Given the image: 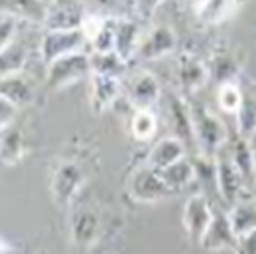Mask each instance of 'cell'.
<instances>
[{
	"mask_svg": "<svg viewBox=\"0 0 256 254\" xmlns=\"http://www.w3.org/2000/svg\"><path fill=\"white\" fill-rule=\"evenodd\" d=\"M188 108H190L192 132H194V141L198 148L203 156L216 158L229 141V132H227L225 122L205 104L190 102Z\"/></svg>",
	"mask_w": 256,
	"mask_h": 254,
	"instance_id": "6da1fadb",
	"label": "cell"
},
{
	"mask_svg": "<svg viewBox=\"0 0 256 254\" xmlns=\"http://www.w3.org/2000/svg\"><path fill=\"white\" fill-rule=\"evenodd\" d=\"M128 196L136 203H148L150 205V203L165 202L178 194L166 185L160 170L144 163L134 170L128 178Z\"/></svg>",
	"mask_w": 256,
	"mask_h": 254,
	"instance_id": "7a4b0ae2",
	"label": "cell"
},
{
	"mask_svg": "<svg viewBox=\"0 0 256 254\" xmlns=\"http://www.w3.org/2000/svg\"><path fill=\"white\" fill-rule=\"evenodd\" d=\"M92 75V57L84 52H75L48 64L46 84L48 90H64Z\"/></svg>",
	"mask_w": 256,
	"mask_h": 254,
	"instance_id": "3957f363",
	"label": "cell"
},
{
	"mask_svg": "<svg viewBox=\"0 0 256 254\" xmlns=\"http://www.w3.org/2000/svg\"><path fill=\"white\" fill-rule=\"evenodd\" d=\"M88 46V38L80 28H70V30H48L40 38L38 44V55L46 66L57 58L70 55L75 52H84Z\"/></svg>",
	"mask_w": 256,
	"mask_h": 254,
	"instance_id": "277c9868",
	"label": "cell"
},
{
	"mask_svg": "<svg viewBox=\"0 0 256 254\" xmlns=\"http://www.w3.org/2000/svg\"><path fill=\"white\" fill-rule=\"evenodd\" d=\"M82 185H84V172L80 170L79 164L72 163V161L59 163L52 174V185H50L52 194H54V202L60 208H68L80 192Z\"/></svg>",
	"mask_w": 256,
	"mask_h": 254,
	"instance_id": "5b68a950",
	"label": "cell"
},
{
	"mask_svg": "<svg viewBox=\"0 0 256 254\" xmlns=\"http://www.w3.org/2000/svg\"><path fill=\"white\" fill-rule=\"evenodd\" d=\"M212 218L214 208L205 192H200V194H194V196L188 198L185 206H183L182 222L185 232H187V236L194 244H202L207 228L212 223Z\"/></svg>",
	"mask_w": 256,
	"mask_h": 254,
	"instance_id": "8992f818",
	"label": "cell"
},
{
	"mask_svg": "<svg viewBox=\"0 0 256 254\" xmlns=\"http://www.w3.org/2000/svg\"><path fill=\"white\" fill-rule=\"evenodd\" d=\"M101 236V218L92 206H77L70 212V238L77 249H92Z\"/></svg>",
	"mask_w": 256,
	"mask_h": 254,
	"instance_id": "52a82bcc",
	"label": "cell"
},
{
	"mask_svg": "<svg viewBox=\"0 0 256 254\" xmlns=\"http://www.w3.org/2000/svg\"><path fill=\"white\" fill-rule=\"evenodd\" d=\"M216 183L220 198L229 206L249 190L246 176L242 174L232 156H222V152L216 156Z\"/></svg>",
	"mask_w": 256,
	"mask_h": 254,
	"instance_id": "ba28073f",
	"label": "cell"
},
{
	"mask_svg": "<svg viewBox=\"0 0 256 254\" xmlns=\"http://www.w3.org/2000/svg\"><path fill=\"white\" fill-rule=\"evenodd\" d=\"M124 99L134 110H152L160 101V82L148 72H138L128 79L123 88Z\"/></svg>",
	"mask_w": 256,
	"mask_h": 254,
	"instance_id": "9c48e42d",
	"label": "cell"
},
{
	"mask_svg": "<svg viewBox=\"0 0 256 254\" xmlns=\"http://www.w3.org/2000/svg\"><path fill=\"white\" fill-rule=\"evenodd\" d=\"M203 250L207 252H222V250H234L240 252L238 247V236H236L234 228L230 225V220L227 216V212L216 208L214 210V218L210 227L207 228V232L203 236L202 244H200Z\"/></svg>",
	"mask_w": 256,
	"mask_h": 254,
	"instance_id": "30bf717a",
	"label": "cell"
},
{
	"mask_svg": "<svg viewBox=\"0 0 256 254\" xmlns=\"http://www.w3.org/2000/svg\"><path fill=\"white\" fill-rule=\"evenodd\" d=\"M121 96H123V82L119 79V75L92 72L90 106L96 114H102L108 108H112Z\"/></svg>",
	"mask_w": 256,
	"mask_h": 254,
	"instance_id": "8fae6325",
	"label": "cell"
},
{
	"mask_svg": "<svg viewBox=\"0 0 256 254\" xmlns=\"http://www.w3.org/2000/svg\"><path fill=\"white\" fill-rule=\"evenodd\" d=\"M178 46V37L170 26H160L152 28L150 32L143 33L141 44L138 48L136 57L143 58V60H156L172 53Z\"/></svg>",
	"mask_w": 256,
	"mask_h": 254,
	"instance_id": "7c38bea8",
	"label": "cell"
},
{
	"mask_svg": "<svg viewBox=\"0 0 256 254\" xmlns=\"http://www.w3.org/2000/svg\"><path fill=\"white\" fill-rule=\"evenodd\" d=\"M84 8L79 0H52L46 11V30H70L80 28L84 18Z\"/></svg>",
	"mask_w": 256,
	"mask_h": 254,
	"instance_id": "4fadbf2b",
	"label": "cell"
},
{
	"mask_svg": "<svg viewBox=\"0 0 256 254\" xmlns=\"http://www.w3.org/2000/svg\"><path fill=\"white\" fill-rule=\"evenodd\" d=\"M185 156H187V143L174 134V136H165L158 139V143H154V146L146 154L144 163L158 170H163Z\"/></svg>",
	"mask_w": 256,
	"mask_h": 254,
	"instance_id": "5bb4252c",
	"label": "cell"
},
{
	"mask_svg": "<svg viewBox=\"0 0 256 254\" xmlns=\"http://www.w3.org/2000/svg\"><path fill=\"white\" fill-rule=\"evenodd\" d=\"M114 30H116V50L114 52L118 53L124 62H128L130 58L138 55V48L143 38L141 28L132 18L119 16V18H114Z\"/></svg>",
	"mask_w": 256,
	"mask_h": 254,
	"instance_id": "9a60e30c",
	"label": "cell"
},
{
	"mask_svg": "<svg viewBox=\"0 0 256 254\" xmlns=\"http://www.w3.org/2000/svg\"><path fill=\"white\" fill-rule=\"evenodd\" d=\"M227 216L230 220V225L234 228L236 236L240 238L244 234L251 232L256 228V196L254 192L247 190L240 200H236L230 205Z\"/></svg>",
	"mask_w": 256,
	"mask_h": 254,
	"instance_id": "2e32d148",
	"label": "cell"
},
{
	"mask_svg": "<svg viewBox=\"0 0 256 254\" xmlns=\"http://www.w3.org/2000/svg\"><path fill=\"white\" fill-rule=\"evenodd\" d=\"M178 72H180V82H182L183 90L188 94H196L202 90L208 80V68L200 60L198 57L190 53H183L178 64Z\"/></svg>",
	"mask_w": 256,
	"mask_h": 254,
	"instance_id": "e0dca14e",
	"label": "cell"
},
{
	"mask_svg": "<svg viewBox=\"0 0 256 254\" xmlns=\"http://www.w3.org/2000/svg\"><path fill=\"white\" fill-rule=\"evenodd\" d=\"M0 97L11 101L18 108H24L35 101V90L24 74H13L0 79Z\"/></svg>",
	"mask_w": 256,
	"mask_h": 254,
	"instance_id": "ac0fdd59",
	"label": "cell"
},
{
	"mask_svg": "<svg viewBox=\"0 0 256 254\" xmlns=\"http://www.w3.org/2000/svg\"><path fill=\"white\" fill-rule=\"evenodd\" d=\"M0 158L6 166H15L26 158V141L24 134L15 128L13 124L8 128H2L0 138Z\"/></svg>",
	"mask_w": 256,
	"mask_h": 254,
	"instance_id": "d6986e66",
	"label": "cell"
},
{
	"mask_svg": "<svg viewBox=\"0 0 256 254\" xmlns=\"http://www.w3.org/2000/svg\"><path fill=\"white\" fill-rule=\"evenodd\" d=\"M238 2L240 0H198L194 11L205 24H222L234 15Z\"/></svg>",
	"mask_w": 256,
	"mask_h": 254,
	"instance_id": "ffe728a7",
	"label": "cell"
},
{
	"mask_svg": "<svg viewBox=\"0 0 256 254\" xmlns=\"http://www.w3.org/2000/svg\"><path fill=\"white\" fill-rule=\"evenodd\" d=\"M160 172L163 176V180L166 181V185L170 186L176 194H180L183 188H187L188 185H192L198 180L196 164L187 156L182 158L180 161H176V163H172L170 166L160 170Z\"/></svg>",
	"mask_w": 256,
	"mask_h": 254,
	"instance_id": "44dd1931",
	"label": "cell"
},
{
	"mask_svg": "<svg viewBox=\"0 0 256 254\" xmlns=\"http://www.w3.org/2000/svg\"><path fill=\"white\" fill-rule=\"evenodd\" d=\"M158 132V117L152 110H134L130 119V134L136 141H150Z\"/></svg>",
	"mask_w": 256,
	"mask_h": 254,
	"instance_id": "7402d4cb",
	"label": "cell"
},
{
	"mask_svg": "<svg viewBox=\"0 0 256 254\" xmlns=\"http://www.w3.org/2000/svg\"><path fill=\"white\" fill-rule=\"evenodd\" d=\"M234 163L242 170V174L246 176V181L254 183V148H252V139L238 138V141L232 146L230 152Z\"/></svg>",
	"mask_w": 256,
	"mask_h": 254,
	"instance_id": "603a6c76",
	"label": "cell"
},
{
	"mask_svg": "<svg viewBox=\"0 0 256 254\" xmlns=\"http://www.w3.org/2000/svg\"><path fill=\"white\" fill-rule=\"evenodd\" d=\"M28 52L24 44L20 42H11L10 46L2 48V64H0V75H13L22 74L24 72V64H26Z\"/></svg>",
	"mask_w": 256,
	"mask_h": 254,
	"instance_id": "cb8c5ba5",
	"label": "cell"
},
{
	"mask_svg": "<svg viewBox=\"0 0 256 254\" xmlns=\"http://www.w3.org/2000/svg\"><path fill=\"white\" fill-rule=\"evenodd\" d=\"M236 124L240 138L252 139L256 136V96H246L240 110L236 112Z\"/></svg>",
	"mask_w": 256,
	"mask_h": 254,
	"instance_id": "d4e9b609",
	"label": "cell"
},
{
	"mask_svg": "<svg viewBox=\"0 0 256 254\" xmlns=\"http://www.w3.org/2000/svg\"><path fill=\"white\" fill-rule=\"evenodd\" d=\"M246 94L238 88L234 80H227V82H220L218 92H216V101L218 106L227 114L236 116V112L240 110L242 102H244Z\"/></svg>",
	"mask_w": 256,
	"mask_h": 254,
	"instance_id": "484cf974",
	"label": "cell"
},
{
	"mask_svg": "<svg viewBox=\"0 0 256 254\" xmlns=\"http://www.w3.org/2000/svg\"><path fill=\"white\" fill-rule=\"evenodd\" d=\"M90 57H92V72H97V74H110L121 77L124 64H126L116 52H108V53L94 52Z\"/></svg>",
	"mask_w": 256,
	"mask_h": 254,
	"instance_id": "4316f807",
	"label": "cell"
},
{
	"mask_svg": "<svg viewBox=\"0 0 256 254\" xmlns=\"http://www.w3.org/2000/svg\"><path fill=\"white\" fill-rule=\"evenodd\" d=\"M18 20H20V16L15 15L13 11H2V20H0V32H2V35H0V50L10 46L11 42H15L16 33H18Z\"/></svg>",
	"mask_w": 256,
	"mask_h": 254,
	"instance_id": "83f0119b",
	"label": "cell"
},
{
	"mask_svg": "<svg viewBox=\"0 0 256 254\" xmlns=\"http://www.w3.org/2000/svg\"><path fill=\"white\" fill-rule=\"evenodd\" d=\"M106 24H108V16L96 15V13L94 15H84V18L80 22V30L86 35V38H88V44H92L101 35V32L106 28Z\"/></svg>",
	"mask_w": 256,
	"mask_h": 254,
	"instance_id": "f1b7e54d",
	"label": "cell"
},
{
	"mask_svg": "<svg viewBox=\"0 0 256 254\" xmlns=\"http://www.w3.org/2000/svg\"><path fill=\"white\" fill-rule=\"evenodd\" d=\"M214 72L218 75L220 82H227V80H232V77H236L238 66L229 55H216L214 57Z\"/></svg>",
	"mask_w": 256,
	"mask_h": 254,
	"instance_id": "f546056e",
	"label": "cell"
},
{
	"mask_svg": "<svg viewBox=\"0 0 256 254\" xmlns=\"http://www.w3.org/2000/svg\"><path fill=\"white\" fill-rule=\"evenodd\" d=\"M16 112H18V106L13 104L8 99H4V97H0V130L13 124Z\"/></svg>",
	"mask_w": 256,
	"mask_h": 254,
	"instance_id": "4dcf8cb0",
	"label": "cell"
},
{
	"mask_svg": "<svg viewBox=\"0 0 256 254\" xmlns=\"http://www.w3.org/2000/svg\"><path fill=\"white\" fill-rule=\"evenodd\" d=\"M240 252H256V228L238 238Z\"/></svg>",
	"mask_w": 256,
	"mask_h": 254,
	"instance_id": "1f68e13d",
	"label": "cell"
},
{
	"mask_svg": "<svg viewBox=\"0 0 256 254\" xmlns=\"http://www.w3.org/2000/svg\"><path fill=\"white\" fill-rule=\"evenodd\" d=\"M97 8H101V10H114L116 6L119 4V0H92Z\"/></svg>",
	"mask_w": 256,
	"mask_h": 254,
	"instance_id": "d6a6232c",
	"label": "cell"
},
{
	"mask_svg": "<svg viewBox=\"0 0 256 254\" xmlns=\"http://www.w3.org/2000/svg\"><path fill=\"white\" fill-rule=\"evenodd\" d=\"M160 2H163V0H138V4L141 6V8H146V10H154Z\"/></svg>",
	"mask_w": 256,
	"mask_h": 254,
	"instance_id": "836d02e7",
	"label": "cell"
},
{
	"mask_svg": "<svg viewBox=\"0 0 256 254\" xmlns=\"http://www.w3.org/2000/svg\"><path fill=\"white\" fill-rule=\"evenodd\" d=\"M252 148H254V185H256V139H252Z\"/></svg>",
	"mask_w": 256,
	"mask_h": 254,
	"instance_id": "e575fe53",
	"label": "cell"
},
{
	"mask_svg": "<svg viewBox=\"0 0 256 254\" xmlns=\"http://www.w3.org/2000/svg\"><path fill=\"white\" fill-rule=\"evenodd\" d=\"M252 139H256V136H254V138H252Z\"/></svg>",
	"mask_w": 256,
	"mask_h": 254,
	"instance_id": "d590c367",
	"label": "cell"
},
{
	"mask_svg": "<svg viewBox=\"0 0 256 254\" xmlns=\"http://www.w3.org/2000/svg\"><path fill=\"white\" fill-rule=\"evenodd\" d=\"M254 196H256V190H254Z\"/></svg>",
	"mask_w": 256,
	"mask_h": 254,
	"instance_id": "8d00e7d4",
	"label": "cell"
}]
</instances>
